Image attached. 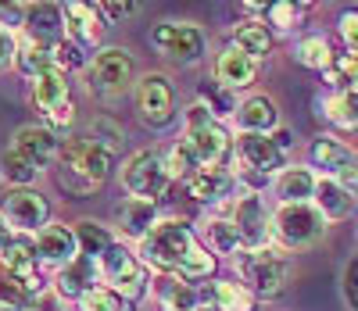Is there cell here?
Listing matches in <instances>:
<instances>
[{"label":"cell","instance_id":"cell-24","mask_svg":"<svg viewBox=\"0 0 358 311\" xmlns=\"http://www.w3.org/2000/svg\"><path fill=\"white\" fill-rule=\"evenodd\" d=\"M233 47L244 50V54H251V57L258 61V57H265L268 50H273V33H268L265 22H255V18L236 22V25H233Z\"/></svg>","mask_w":358,"mask_h":311},{"label":"cell","instance_id":"cell-13","mask_svg":"<svg viewBox=\"0 0 358 311\" xmlns=\"http://www.w3.org/2000/svg\"><path fill=\"white\" fill-rule=\"evenodd\" d=\"M312 161L330 172L344 190H358V154L351 147H344L341 140H330V136L315 140L312 143Z\"/></svg>","mask_w":358,"mask_h":311},{"label":"cell","instance_id":"cell-27","mask_svg":"<svg viewBox=\"0 0 358 311\" xmlns=\"http://www.w3.org/2000/svg\"><path fill=\"white\" fill-rule=\"evenodd\" d=\"M351 190H344V186L337 179H322L315 182V208L322 211V219H344V215L351 211Z\"/></svg>","mask_w":358,"mask_h":311},{"label":"cell","instance_id":"cell-9","mask_svg":"<svg viewBox=\"0 0 358 311\" xmlns=\"http://www.w3.org/2000/svg\"><path fill=\"white\" fill-rule=\"evenodd\" d=\"M136 108L151 129H165L176 118V89H172L169 75H162V72L143 75L136 82Z\"/></svg>","mask_w":358,"mask_h":311},{"label":"cell","instance_id":"cell-11","mask_svg":"<svg viewBox=\"0 0 358 311\" xmlns=\"http://www.w3.org/2000/svg\"><path fill=\"white\" fill-rule=\"evenodd\" d=\"M151 43L165 57L179 61V65H194V61H201V54H204V33L190 22H162V25H155Z\"/></svg>","mask_w":358,"mask_h":311},{"label":"cell","instance_id":"cell-21","mask_svg":"<svg viewBox=\"0 0 358 311\" xmlns=\"http://www.w3.org/2000/svg\"><path fill=\"white\" fill-rule=\"evenodd\" d=\"M155 222H158V204L143 201V197H129L122 204V211H118V226H122V233L133 236V240H143L155 229Z\"/></svg>","mask_w":358,"mask_h":311},{"label":"cell","instance_id":"cell-37","mask_svg":"<svg viewBox=\"0 0 358 311\" xmlns=\"http://www.w3.org/2000/svg\"><path fill=\"white\" fill-rule=\"evenodd\" d=\"M79 311H129V301L118 297L111 287H90L79 297Z\"/></svg>","mask_w":358,"mask_h":311},{"label":"cell","instance_id":"cell-36","mask_svg":"<svg viewBox=\"0 0 358 311\" xmlns=\"http://www.w3.org/2000/svg\"><path fill=\"white\" fill-rule=\"evenodd\" d=\"M297 61H301L305 68L326 72L334 65V50H330V43H326L322 36H305L301 43H297Z\"/></svg>","mask_w":358,"mask_h":311},{"label":"cell","instance_id":"cell-35","mask_svg":"<svg viewBox=\"0 0 358 311\" xmlns=\"http://www.w3.org/2000/svg\"><path fill=\"white\" fill-rule=\"evenodd\" d=\"M326 115H330V122H337L341 129H358V93L341 89L337 97H330V104H326Z\"/></svg>","mask_w":358,"mask_h":311},{"label":"cell","instance_id":"cell-39","mask_svg":"<svg viewBox=\"0 0 358 311\" xmlns=\"http://www.w3.org/2000/svg\"><path fill=\"white\" fill-rule=\"evenodd\" d=\"M265 25H273L276 33H290V29L297 25V18H301V4H297V0H276L273 8L265 11Z\"/></svg>","mask_w":358,"mask_h":311},{"label":"cell","instance_id":"cell-2","mask_svg":"<svg viewBox=\"0 0 358 311\" xmlns=\"http://www.w3.org/2000/svg\"><path fill=\"white\" fill-rule=\"evenodd\" d=\"M111 172V150L101 147L97 140H62L57 150V182L62 190L86 197L97 194Z\"/></svg>","mask_w":358,"mask_h":311},{"label":"cell","instance_id":"cell-47","mask_svg":"<svg viewBox=\"0 0 358 311\" xmlns=\"http://www.w3.org/2000/svg\"><path fill=\"white\" fill-rule=\"evenodd\" d=\"M11 240H15V229L8 226V219H4V215H0V254H4L8 247H11Z\"/></svg>","mask_w":358,"mask_h":311},{"label":"cell","instance_id":"cell-20","mask_svg":"<svg viewBox=\"0 0 358 311\" xmlns=\"http://www.w3.org/2000/svg\"><path fill=\"white\" fill-rule=\"evenodd\" d=\"M33 101H36V108L43 111V118L54 115L57 108L72 104V97H69V75H65L62 68H50V72H43L40 79H33Z\"/></svg>","mask_w":358,"mask_h":311},{"label":"cell","instance_id":"cell-18","mask_svg":"<svg viewBox=\"0 0 358 311\" xmlns=\"http://www.w3.org/2000/svg\"><path fill=\"white\" fill-rule=\"evenodd\" d=\"M236 150H241V161L258 175H273L283 165V150L276 147L273 136H265V133H241Z\"/></svg>","mask_w":358,"mask_h":311},{"label":"cell","instance_id":"cell-33","mask_svg":"<svg viewBox=\"0 0 358 311\" xmlns=\"http://www.w3.org/2000/svg\"><path fill=\"white\" fill-rule=\"evenodd\" d=\"M165 168H169V175H172V179H183V182H187V179H190L194 172H201L204 165L197 161L194 147H190L187 140H179L176 147H169V150H165Z\"/></svg>","mask_w":358,"mask_h":311},{"label":"cell","instance_id":"cell-31","mask_svg":"<svg viewBox=\"0 0 358 311\" xmlns=\"http://www.w3.org/2000/svg\"><path fill=\"white\" fill-rule=\"evenodd\" d=\"M15 65L22 75L29 79H40L43 72L54 68V54L47 47H36V43H29V40H18V57H15Z\"/></svg>","mask_w":358,"mask_h":311},{"label":"cell","instance_id":"cell-23","mask_svg":"<svg viewBox=\"0 0 358 311\" xmlns=\"http://www.w3.org/2000/svg\"><path fill=\"white\" fill-rule=\"evenodd\" d=\"M94 279H97V261L94 258H76L62 268V275H57V294L62 297H83L90 287H94Z\"/></svg>","mask_w":358,"mask_h":311},{"label":"cell","instance_id":"cell-48","mask_svg":"<svg viewBox=\"0 0 358 311\" xmlns=\"http://www.w3.org/2000/svg\"><path fill=\"white\" fill-rule=\"evenodd\" d=\"M244 4H248L251 11H268V8L276 4V0H244Z\"/></svg>","mask_w":358,"mask_h":311},{"label":"cell","instance_id":"cell-14","mask_svg":"<svg viewBox=\"0 0 358 311\" xmlns=\"http://www.w3.org/2000/svg\"><path fill=\"white\" fill-rule=\"evenodd\" d=\"M62 15H65V33L79 47L97 43L104 33V15L94 0H62Z\"/></svg>","mask_w":358,"mask_h":311},{"label":"cell","instance_id":"cell-22","mask_svg":"<svg viewBox=\"0 0 358 311\" xmlns=\"http://www.w3.org/2000/svg\"><path fill=\"white\" fill-rule=\"evenodd\" d=\"M229 186H233V172L215 165V168H201L187 179V190L194 201H219L229 194Z\"/></svg>","mask_w":358,"mask_h":311},{"label":"cell","instance_id":"cell-1","mask_svg":"<svg viewBox=\"0 0 358 311\" xmlns=\"http://www.w3.org/2000/svg\"><path fill=\"white\" fill-rule=\"evenodd\" d=\"M143 258L162 272L179 279H204L215 272V254H208L187 222H155V229L143 236Z\"/></svg>","mask_w":358,"mask_h":311},{"label":"cell","instance_id":"cell-3","mask_svg":"<svg viewBox=\"0 0 358 311\" xmlns=\"http://www.w3.org/2000/svg\"><path fill=\"white\" fill-rule=\"evenodd\" d=\"M190 147H194V154H197V161L204 165V168H215V165H222L226 158H229V133L215 122V111L208 108L204 101H197V104H190L187 108V136H183Z\"/></svg>","mask_w":358,"mask_h":311},{"label":"cell","instance_id":"cell-16","mask_svg":"<svg viewBox=\"0 0 358 311\" xmlns=\"http://www.w3.org/2000/svg\"><path fill=\"white\" fill-rule=\"evenodd\" d=\"M11 150H18L22 158L33 165V168H47L57 161V150H62V140H57L54 129H43V126H25L15 133V143Z\"/></svg>","mask_w":358,"mask_h":311},{"label":"cell","instance_id":"cell-49","mask_svg":"<svg viewBox=\"0 0 358 311\" xmlns=\"http://www.w3.org/2000/svg\"><path fill=\"white\" fill-rule=\"evenodd\" d=\"M297 4H315V0H297Z\"/></svg>","mask_w":358,"mask_h":311},{"label":"cell","instance_id":"cell-46","mask_svg":"<svg viewBox=\"0 0 358 311\" xmlns=\"http://www.w3.org/2000/svg\"><path fill=\"white\" fill-rule=\"evenodd\" d=\"M341 33H344L348 47H351V50H358V11H351V15H344V18H341Z\"/></svg>","mask_w":358,"mask_h":311},{"label":"cell","instance_id":"cell-50","mask_svg":"<svg viewBox=\"0 0 358 311\" xmlns=\"http://www.w3.org/2000/svg\"><path fill=\"white\" fill-rule=\"evenodd\" d=\"M197 311H208V308H197Z\"/></svg>","mask_w":358,"mask_h":311},{"label":"cell","instance_id":"cell-38","mask_svg":"<svg viewBox=\"0 0 358 311\" xmlns=\"http://www.w3.org/2000/svg\"><path fill=\"white\" fill-rule=\"evenodd\" d=\"M208 240H212V247L219 254H236L241 251V233H236V226L233 222H226V219H215L212 226H208Z\"/></svg>","mask_w":358,"mask_h":311},{"label":"cell","instance_id":"cell-41","mask_svg":"<svg viewBox=\"0 0 358 311\" xmlns=\"http://www.w3.org/2000/svg\"><path fill=\"white\" fill-rule=\"evenodd\" d=\"M94 4L101 8V15H104V18L122 22V18H133V15L140 11L143 0H94Z\"/></svg>","mask_w":358,"mask_h":311},{"label":"cell","instance_id":"cell-34","mask_svg":"<svg viewBox=\"0 0 358 311\" xmlns=\"http://www.w3.org/2000/svg\"><path fill=\"white\" fill-rule=\"evenodd\" d=\"M212 301L219 311H251L255 308V294L244 283H215Z\"/></svg>","mask_w":358,"mask_h":311},{"label":"cell","instance_id":"cell-26","mask_svg":"<svg viewBox=\"0 0 358 311\" xmlns=\"http://www.w3.org/2000/svg\"><path fill=\"white\" fill-rule=\"evenodd\" d=\"M315 175L308 168H283L280 179H276V194L283 204H305L312 194H315Z\"/></svg>","mask_w":358,"mask_h":311},{"label":"cell","instance_id":"cell-4","mask_svg":"<svg viewBox=\"0 0 358 311\" xmlns=\"http://www.w3.org/2000/svg\"><path fill=\"white\" fill-rule=\"evenodd\" d=\"M268 229H273V236L283 247H308L326 233V219H322V211L312 208L308 201L305 204H280V211L273 215Z\"/></svg>","mask_w":358,"mask_h":311},{"label":"cell","instance_id":"cell-45","mask_svg":"<svg viewBox=\"0 0 358 311\" xmlns=\"http://www.w3.org/2000/svg\"><path fill=\"white\" fill-rule=\"evenodd\" d=\"M344 294H348V304L358 311V258L348 265V275H344Z\"/></svg>","mask_w":358,"mask_h":311},{"label":"cell","instance_id":"cell-6","mask_svg":"<svg viewBox=\"0 0 358 311\" xmlns=\"http://www.w3.org/2000/svg\"><path fill=\"white\" fill-rule=\"evenodd\" d=\"M241 275L244 287L255 297H276L287 287V258L273 247H258V251H244L241 258Z\"/></svg>","mask_w":358,"mask_h":311},{"label":"cell","instance_id":"cell-12","mask_svg":"<svg viewBox=\"0 0 358 311\" xmlns=\"http://www.w3.org/2000/svg\"><path fill=\"white\" fill-rule=\"evenodd\" d=\"M0 215L8 219V226L15 233H40L50 219V204L43 201V194L29 190V186H22V190H8L4 201H0Z\"/></svg>","mask_w":358,"mask_h":311},{"label":"cell","instance_id":"cell-17","mask_svg":"<svg viewBox=\"0 0 358 311\" xmlns=\"http://www.w3.org/2000/svg\"><path fill=\"white\" fill-rule=\"evenodd\" d=\"M36 247V261L40 265H54V268H65L69 261L79 258V243H76V233L65 229V226H43L33 240Z\"/></svg>","mask_w":358,"mask_h":311},{"label":"cell","instance_id":"cell-44","mask_svg":"<svg viewBox=\"0 0 358 311\" xmlns=\"http://www.w3.org/2000/svg\"><path fill=\"white\" fill-rule=\"evenodd\" d=\"M15 57H18V36L0 25V72H8L15 65Z\"/></svg>","mask_w":358,"mask_h":311},{"label":"cell","instance_id":"cell-40","mask_svg":"<svg viewBox=\"0 0 358 311\" xmlns=\"http://www.w3.org/2000/svg\"><path fill=\"white\" fill-rule=\"evenodd\" d=\"M50 54H54V68H62V72H69V68H83V47H79L76 40H62Z\"/></svg>","mask_w":358,"mask_h":311},{"label":"cell","instance_id":"cell-5","mask_svg":"<svg viewBox=\"0 0 358 311\" xmlns=\"http://www.w3.org/2000/svg\"><path fill=\"white\" fill-rule=\"evenodd\" d=\"M169 168H165V154L162 150H136L133 158L126 161L122 168V186L133 194V197H143V201H155L169 190Z\"/></svg>","mask_w":358,"mask_h":311},{"label":"cell","instance_id":"cell-8","mask_svg":"<svg viewBox=\"0 0 358 311\" xmlns=\"http://www.w3.org/2000/svg\"><path fill=\"white\" fill-rule=\"evenodd\" d=\"M22 40L47 47V50H54L62 40H69L62 4L57 0H29L25 15H22Z\"/></svg>","mask_w":358,"mask_h":311},{"label":"cell","instance_id":"cell-25","mask_svg":"<svg viewBox=\"0 0 358 311\" xmlns=\"http://www.w3.org/2000/svg\"><path fill=\"white\" fill-rule=\"evenodd\" d=\"M158 301L165 311H197V290L194 283H187V279H179L172 272H165L158 279Z\"/></svg>","mask_w":358,"mask_h":311},{"label":"cell","instance_id":"cell-30","mask_svg":"<svg viewBox=\"0 0 358 311\" xmlns=\"http://www.w3.org/2000/svg\"><path fill=\"white\" fill-rule=\"evenodd\" d=\"M33 304H36V294L15 272L0 265V311H33Z\"/></svg>","mask_w":358,"mask_h":311},{"label":"cell","instance_id":"cell-42","mask_svg":"<svg viewBox=\"0 0 358 311\" xmlns=\"http://www.w3.org/2000/svg\"><path fill=\"white\" fill-rule=\"evenodd\" d=\"M94 136H101L97 143H101V147H108L111 154H115L118 147H122V129H118L115 122H108V118H97V122H94Z\"/></svg>","mask_w":358,"mask_h":311},{"label":"cell","instance_id":"cell-15","mask_svg":"<svg viewBox=\"0 0 358 311\" xmlns=\"http://www.w3.org/2000/svg\"><path fill=\"white\" fill-rule=\"evenodd\" d=\"M229 222L236 226V233H241V243L248 247V251H258V247H265L268 233H273V229H268V215H265V208H262V201H258L255 194H244L241 201H236Z\"/></svg>","mask_w":358,"mask_h":311},{"label":"cell","instance_id":"cell-10","mask_svg":"<svg viewBox=\"0 0 358 311\" xmlns=\"http://www.w3.org/2000/svg\"><path fill=\"white\" fill-rule=\"evenodd\" d=\"M133 82V57L122 47H104L90 61V89L101 97H115V93L129 89Z\"/></svg>","mask_w":358,"mask_h":311},{"label":"cell","instance_id":"cell-32","mask_svg":"<svg viewBox=\"0 0 358 311\" xmlns=\"http://www.w3.org/2000/svg\"><path fill=\"white\" fill-rule=\"evenodd\" d=\"M36 175H40V168L29 165L18 150H11V147L4 150V158H0V179H4L11 190H22V186H29Z\"/></svg>","mask_w":358,"mask_h":311},{"label":"cell","instance_id":"cell-28","mask_svg":"<svg viewBox=\"0 0 358 311\" xmlns=\"http://www.w3.org/2000/svg\"><path fill=\"white\" fill-rule=\"evenodd\" d=\"M236 118H241V126L244 133H268V129H276V104L268 101V97H251L241 104V111H236Z\"/></svg>","mask_w":358,"mask_h":311},{"label":"cell","instance_id":"cell-7","mask_svg":"<svg viewBox=\"0 0 358 311\" xmlns=\"http://www.w3.org/2000/svg\"><path fill=\"white\" fill-rule=\"evenodd\" d=\"M101 265V275H104V283L118 294V297H126V301H136L143 290H147V272L140 265V258L129 251V247H111V251L97 261Z\"/></svg>","mask_w":358,"mask_h":311},{"label":"cell","instance_id":"cell-43","mask_svg":"<svg viewBox=\"0 0 358 311\" xmlns=\"http://www.w3.org/2000/svg\"><path fill=\"white\" fill-rule=\"evenodd\" d=\"M25 4L29 0H0V25L4 29H22V15H25Z\"/></svg>","mask_w":358,"mask_h":311},{"label":"cell","instance_id":"cell-29","mask_svg":"<svg viewBox=\"0 0 358 311\" xmlns=\"http://www.w3.org/2000/svg\"><path fill=\"white\" fill-rule=\"evenodd\" d=\"M76 243H79L83 258H94V261H101L111 247H115L111 233H108L101 222H94V219H83V222L76 226Z\"/></svg>","mask_w":358,"mask_h":311},{"label":"cell","instance_id":"cell-19","mask_svg":"<svg viewBox=\"0 0 358 311\" xmlns=\"http://www.w3.org/2000/svg\"><path fill=\"white\" fill-rule=\"evenodd\" d=\"M255 75H258V61L244 50H236V47L222 50L219 61H215V79H219L222 89H244V86L255 82Z\"/></svg>","mask_w":358,"mask_h":311}]
</instances>
